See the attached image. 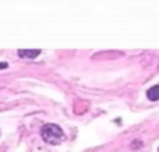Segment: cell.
<instances>
[{
  "instance_id": "277c9868",
  "label": "cell",
  "mask_w": 159,
  "mask_h": 152,
  "mask_svg": "<svg viewBox=\"0 0 159 152\" xmlns=\"http://www.w3.org/2000/svg\"><path fill=\"white\" fill-rule=\"evenodd\" d=\"M4 67H7V64H6V63H0V69H4Z\"/></svg>"
},
{
  "instance_id": "6da1fadb",
  "label": "cell",
  "mask_w": 159,
  "mask_h": 152,
  "mask_svg": "<svg viewBox=\"0 0 159 152\" xmlns=\"http://www.w3.org/2000/svg\"><path fill=\"white\" fill-rule=\"evenodd\" d=\"M41 136L45 142H48L50 145H56L61 142L64 134H63V130L57 124H46L42 127Z\"/></svg>"
},
{
  "instance_id": "3957f363",
  "label": "cell",
  "mask_w": 159,
  "mask_h": 152,
  "mask_svg": "<svg viewBox=\"0 0 159 152\" xmlns=\"http://www.w3.org/2000/svg\"><path fill=\"white\" fill-rule=\"evenodd\" d=\"M147 96L149 101H158L159 99V85H154L147 91Z\"/></svg>"
},
{
  "instance_id": "7a4b0ae2",
  "label": "cell",
  "mask_w": 159,
  "mask_h": 152,
  "mask_svg": "<svg viewBox=\"0 0 159 152\" xmlns=\"http://www.w3.org/2000/svg\"><path fill=\"white\" fill-rule=\"evenodd\" d=\"M41 53L39 49H21L18 50V56L24 59H35L36 56Z\"/></svg>"
}]
</instances>
